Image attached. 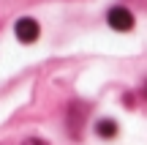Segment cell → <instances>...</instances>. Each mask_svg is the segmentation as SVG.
Here are the masks:
<instances>
[{"instance_id": "obj_1", "label": "cell", "mask_w": 147, "mask_h": 145, "mask_svg": "<svg viewBox=\"0 0 147 145\" xmlns=\"http://www.w3.org/2000/svg\"><path fill=\"white\" fill-rule=\"evenodd\" d=\"M106 19H109V25L115 27V30H120V33H125V30L134 27V14L128 8H123V5H115V8L106 14Z\"/></svg>"}, {"instance_id": "obj_4", "label": "cell", "mask_w": 147, "mask_h": 145, "mask_svg": "<svg viewBox=\"0 0 147 145\" xmlns=\"http://www.w3.org/2000/svg\"><path fill=\"white\" fill-rule=\"evenodd\" d=\"M22 145H47V142H44V140H38V137H30V140H25Z\"/></svg>"}, {"instance_id": "obj_2", "label": "cell", "mask_w": 147, "mask_h": 145, "mask_svg": "<svg viewBox=\"0 0 147 145\" xmlns=\"http://www.w3.org/2000/svg\"><path fill=\"white\" fill-rule=\"evenodd\" d=\"M14 33H16V38H19V41L33 44V41L38 38V22L30 19V16H22V19L14 25Z\"/></svg>"}, {"instance_id": "obj_3", "label": "cell", "mask_w": 147, "mask_h": 145, "mask_svg": "<svg viewBox=\"0 0 147 145\" xmlns=\"http://www.w3.org/2000/svg\"><path fill=\"white\" fill-rule=\"evenodd\" d=\"M95 131H98V137H106V140H112V137L117 134V123H115V120H98Z\"/></svg>"}]
</instances>
